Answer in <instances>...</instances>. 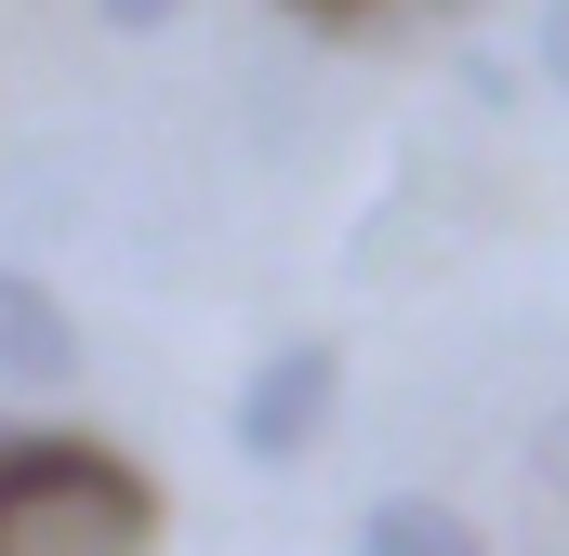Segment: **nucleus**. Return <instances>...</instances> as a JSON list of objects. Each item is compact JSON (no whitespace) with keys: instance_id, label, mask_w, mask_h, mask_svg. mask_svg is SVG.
Returning <instances> with one entry per match:
<instances>
[{"instance_id":"39448f33","label":"nucleus","mask_w":569,"mask_h":556,"mask_svg":"<svg viewBox=\"0 0 569 556\" xmlns=\"http://www.w3.org/2000/svg\"><path fill=\"white\" fill-rule=\"evenodd\" d=\"M530 67H543V93L569 107V0H543V27H530Z\"/></svg>"},{"instance_id":"f257e3e1","label":"nucleus","mask_w":569,"mask_h":556,"mask_svg":"<svg viewBox=\"0 0 569 556\" xmlns=\"http://www.w3.org/2000/svg\"><path fill=\"white\" fill-rule=\"evenodd\" d=\"M159 544V477L107 437L0 424V556H146Z\"/></svg>"},{"instance_id":"20e7f679","label":"nucleus","mask_w":569,"mask_h":556,"mask_svg":"<svg viewBox=\"0 0 569 556\" xmlns=\"http://www.w3.org/2000/svg\"><path fill=\"white\" fill-rule=\"evenodd\" d=\"M358 556H490V544H477L463 504H437V490H385V504L358 517Z\"/></svg>"},{"instance_id":"0eeeda50","label":"nucleus","mask_w":569,"mask_h":556,"mask_svg":"<svg viewBox=\"0 0 569 556\" xmlns=\"http://www.w3.org/2000/svg\"><path fill=\"white\" fill-rule=\"evenodd\" d=\"M93 13H107V27H120V40H159V27H172V13H186V0H93Z\"/></svg>"},{"instance_id":"423d86ee","label":"nucleus","mask_w":569,"mask_h":556,"mask_svg":"<svg viewBox=\"0 0 569 556\" xmlns=\"http://www.w3.org/2000/svg\"><path fill=\"white\" fill-rule=\"evenodd\" d=\"M530 477H543V490H557V504H569V398H557V411H543V424H530Z\"/></svg>"},{"instance_id":"f03ea898","label":"nucleus","mask_w":569,"mask_h":556,"mask_svg":"<svg viewBox=\"0 0 569 556\" xmlns=\"http://www.w3.org/2000/svg\"><path fill=\"white\" fill-rule=\"evenodd\" d=\"M331 411H345V345H331V331H291V345L252 358L226 437H239V464H305V450L331 437Z\"/></svg>"},{"instance_id":"6e6552de","label":"nucleus","mask_w":569,"mask_h":556,"mask_svg":"<svg viewBox=\"0 0 569 556\" xmlns=\"http://www.w3.org/2000/svg\"><path fill=\"white\" fill-rule=\"evenodd\" d=\"M279 13H305V27H358V13H385V0H279Z\"/></svg>"},{"instance_id":"7ed1b4c3","label":"nucleus","mask_w":569,"mask_h":556,"mask_svg":"<svg viewBox=\"0 0 569 556\" xmlns=\"http://www.w3.org/2000/svg\"><path fill=\"white\" fill-rule=\"evenodd\" d=\"M67 371H80V318L27 266H0V398H53Z\"/></svg>"}]
</instances>
